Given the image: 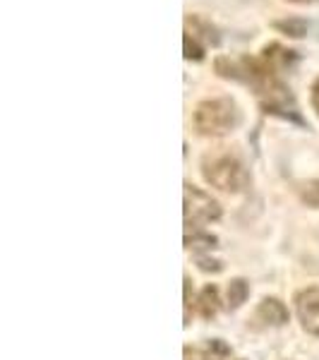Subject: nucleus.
Listing matches in <instances>:
<instances>
[{
	"label": "nucleus",
	"instance_id": "obj_1",
	"mask_svg": "<svg viewBox=\"0 0 319 360\" xmlns=\"http://www.w3.org/2000/svg\"><path fill=\"white\" fill-rule=\"evenodd\" d=\"M214 68H216L219 77L235 79V82L250 86L266 113L300 123L298 103H295L291 89H288L286 82L281 79V72L271 68L262 56H252V58L250 56H245V58L221 56V58H216Z\"/></svg>",
	"mask_w": 319,
	"mask_h": 360
},
{
	"label": "nucleus",
	"instance_id": "obj_2",
	"mask_svg": "<svg viewBox=\"0 0 319 360\" xmlns=\"http://www.w3.org/2000/svg\"><path fill=\"white\" fill-rule=\"evenodd\" d=\"M202 176L211 188L221 190V193L237 195L250 185V171H247L245 161L228 149H216L209 152L202 159Z\"/></svg>",
	"mask_w": 319,
	"mask_h": 360
},
{
	"label": "nucleus",
	"instance_id": "obj_3",
	"mask_svg": "<svg viewBox=\"0 0 319 360\" xmlns=\"http://www.w3.org/2000/svg\"><path fill=\"white\" fill-rule=\"evenodd\" d=\"M193 123L202 137H223L240 127L242 111L230 96L204 98L195 106Z\"/></svg>",
	"mask_w": 319,
	"mask_h": 360
},
{
	"label": "nucleus",
	"instance_id": "obj_4",
	"mask_svg": "<svg viewBox=\"0 0 319 360\" xmlns=\"http://www.w3.org/2000/svg\"><path fill=\"white\" fill-rule=\"evenodd\" d=\"M183 214H185V226H188V229H200V226H207L221 219V205L209 193H204V190L195 188L193 183H185Z\"/></svg>",
	"mask_w": 319,
	"mask_h": 360
},
{
	"label": "nucleus",
	"instance_id": "obj_5",
	"mask_svg": "<svg viewBox=\"0 0 319 360\" xmlns=\"http://www.w3.org/2000/svg\"><path fill=\"white\" fill-rule=\"evenodd\" d=\"M295 315L305 332L319 339V288H305L295 295Z\"/></svg>",
	"mask_w": 319,
	"mask_h": 360
},
{
	"label": "nucleus",
	"instance_id": "obj_6",
	"mask_svg": "<svg viewBox=\"0 0 319 360\" xmlns=\"http://www.w3.org/2000/svg\"><path fill=\"white\" fill-rule=\"evenodd\" d=\"M185 37H190L193 41H197L200 46H204L207 51L214 49V46H219V41H221V37H219V29L202 15H188V17H185Z\"/></svg>",
	"mask_w": 319,
	"mask_h": 360
},
{
	"label": "nucleus",
	"instance_id": "obj_7",
	"mask_svg": "<svg viewBox=\"0 0 319 360\" xmlns=\"http://www.w3.org/2000/svg\"><path fill=\"white\" fill-rule=\"evenodd\" d=\"M254 319L262 327H283L288 322V310L278 298H264L254 310Z\"/></svg>",
	"mask_w": 319,
	"mask_h": 360
},
{
	"label": "nucleus",
	"instance_id": "obj_8",
	"mask_svg": "<svg viewBox=\"0 0 319 360\" xmlns=\"http://www.w3.org/2000/svg\"><path fill=\"white\" fill-rule=\"evenodd\" d=\"M259 56H262L274 70H278V72H286V70H291L295 65V60H298V53H295V51L286 49V46H281L276 41L266 44L264 49L259 51Z\"/></svg>",
	"mask_w": 319,
	"mask_h": 360
},
{
	"label": "nucleus",
	"instance_id": "obj_9",
	"mask_svg": "<svg viewBox=\"0 0 319 360\" xmlns=\"http://www.w3.org/2000/svg\"><path fill=\"white\" fill-rule=\"evenodd\" d=\"M197 310H200V315L204 317V319L216 317V312L221 310V298H219V288L214 286V283H207V286L202 288L200 298H197Z\"/></svg>",
	"mask_w": 319,
	"mask_h": 360
},
{
	"label": "nucleus",
	"instance_id": "obj_10",
	"mask_svg": "<svg viewBox=\"0 0 319 360\" xmlns=\"http://www.w3.org/2000/svg\"><path fill=\"white\" fill-rule=\"evenodd\" d=\"M185 243H188V248H193L197 252V257L200 255H211V250L216 248V238L211 233H204V231H193V236H185Z\"/></svg>",
	"mask_w": 319,
	"mask_h": 360
},
{
	"label": "nucleus",
	"instance_id": "obj_11",
	"mask_svg": "<svg viewBox=\"0 0 319 360\" xmlns=\"http://www.w3.org/2000/svg\"><path fill=\"white\" fill-rule=\"evenodd\" d=\"M226 295H228V307H240L242 303L247 300V295H250V286H247L245 278H233V281L228 283V291H226Z\"/></svg>",
	"mask_w": 319,
	"mask_h": 360
},
{
	"label": "nucleus",
	"instance_id": "obj_12",
	"mask_svg": "<svg viewBox=\"0 0 319 360\" xmlns=\"http://www.w3.org/2000/svg\"><path fill=\"white\" fill-rule=\"evenodd\" d=\"M228 358H230V346L223 339H211L202 348V360H228Z\"/></svg>",
	"mask_w": 319,
	"mask_h": 360
},
{
	"label": "nucleus",
	"instance_id": "obj_13",
	"mask_svg": "<svg viewBox=\"0 0 319 360\" xmlns=\"http://www.w3.org/2000/svg\"><path fill=\"white\" fill-rule=\"evenodd\" d=\"M274 29H278V32L288 34V37L293 39H300L307 34V25L303 20H286V22H274Z\"/></svg>",
	"mask_w": 319,
	"mask_h": 360
},
{
	"label": "nucleus",
	"instance_id": "obj_14",
	"mask_svg": "<svg viewBox=\"0 0 319 360\" xmlns=\"http://www.w3.org/2000/svg\"><path fill=\"white\" fill-rule=\"evenodd\" d=\"M183 53H185V60L200 63V60H204L207 49H204V46H200L197 41H193L190 37H183Z\"/></svg>",
	"mask_w": 319,
	"mask_h": 360
},
{
	"label": "nucleus",
	"instance_id": "obj_15",
	"mask_svg": "<svg viewBox=\"0 0 319 360\" xmlns=\"http://www.w3.org/2000/svg\"><path fill=\"white\" fill-rule=\"evenodd\" d=\"M300 195L310 207H319V180H307L300 188Z\"/></svg>",
	"mask_w": 319,
	"mask_h": 360
},
{
	"label": "nucleus",
	"instance_id": "obj_16",
	"mask_svg": "<svg viewBox=\"0 0 319 360\" xmlns=\"http://www.w3.org/2000/svg\"><path fill=\"white\" fill-rule=\"evenodd\" d=\"M197 264H200L202 271H221L223 264L219 259H211V255H200L197 257Z\"/></svg>",
	"mask_w": 319,
	"mask_h": 360
},
{
	"label": "nucleus",
	"instance_id": "obj_17",
	"mask_svg": "<svg viewBox=\"0 0 319 360\" xmlns=\"http://www.w3.org/2000/svg\"><path fill=\"white\" fill-rule=\"evenodd\" d=\"M310 103H312V111L319 115V77L310 86Z\"/></svg>",
	"mask_w": 319,
	"mask_h": 360
},
{
	"label": "nucleus",
	"instance_id": "obj_18",
	"mask_svg": "<svg viewBox=\"0 0 319 360\" xmlns=\"http://www.w3.org/2000/svg\"><path fill=\"white\" fill-rule=\"evenodd\" d=\"M190 278L185 276V319H190Z\"/></svg>",
	"mask_w": 319,
	"mask_h": 360
},
{
	"label": "nucleus",
	"instance_id": "obj_19",
	"mask_svg": "<svg viewBox=\"0 0 319 360\" xmlns=\"http://www.w3.org/2000/svg\"><path fill=\"white\" fill-rule=\"evenodd\" d=\"M202 358V353H197L195 348H185V360H200Z\"/></svg>",
	"mask_w": 319,
	"mask_h": 360
},
{
	"label": "nucleus",
	"instance_id": "obj_20",
	"mask_svg": "<svg viewBox=\"0 0 319 360\" xmlns=\"http://www.w3.org/2000/svg\"><path fill=\"white\" fill-rule=\"evenodd\" d=\"M291 3H315V0H291Z\"/></svg>",
	"mask_w": 319,
	"mask_h": 360
}]
</instances>
